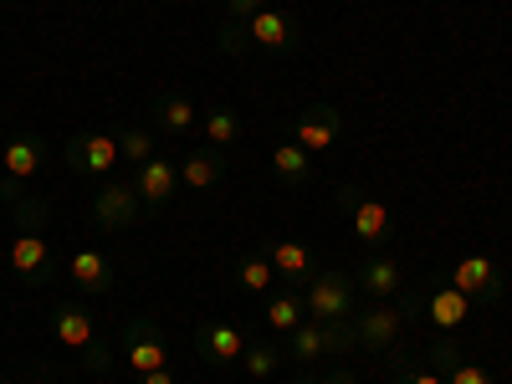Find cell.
<instances>
[{
	"mask_svg": "<svg viewBox=\"0 0 512 384\" xmlns=\"http://www.w3.org/2000/svg\"><path fill=\"white\" fill-rule=\"evenodd\" d=\"M287 338V359L297 364H318V359H344L359 349V338H354V318H338V323H318V318H303Z\"/></svg>",
	"mask_w": 512,
	"mask_h": 384,
	"instance_id": "cell-1",
	"label": "cell"
},
{
	"mask_svg": "<svg viewBox=\"0 0 512 384\" xmlns=\"http://www.w3.org/2000/svg\"><path fill=\"white\" fill-rule=\"evenodd\" d=\"M420 313V292H405V303H369L364 313H354V338H359V349L369 354H395L400 344V333H405V318Z\"/></svg>",
	"mask_w": 512,
	"mask_h": 384,
	"instance_id": "cell-2",
	"label": "cell"
},
{
	"mask_svg": "<svg viewBox=\"0 0 512 384\" xmlns=\"http://www.w3.org/2000/svg\"><path fill=\"white\" fill-rule=\"evenodd\" d=\"M338 210L349 216L354 236H359L369 251H384V246H390V236H395V226H390V210H384L374 195H364L359 185H338Z\"/></svg>",
	"mask_w": 512,
	"mask_h": 384,
	"instance_id": "cell-3",
	"label": "cell"
},
{
	"mask_svg": "<svg viewBox=\"0 0 512 384\" xmlns=\"http://www.w3.org/2000/svg\"><path fill=\"white\" fill-rule=\"evenodd\" d=\"M303 303H308V318H318V323L354 318V277H344L338 267H318V272L308 277Z\"/></svg>",
	"mask_w": 512,
	"mask_h": 384,
	"instance_id": "cell-4",
	"label": "cell"
},
{
	"mask_svg": "<svg viewBox=\"0 0 512 384\" xmlns=\"http://www.w3.org/2000/svg\"><path fill=\"white\" fill-rule=\"evenodd\" d=\"M62 159L72 175H88V180H108L113 169L123 164L118 154V134H103V128H93V134H72L62 144Z\"/></svg>",
	"mask_w": 512,
	"mask_h": 384,
	"instance_id": "cell-5",
	"label": "cell"
},
{
	"mask_svg": "<svg viewBox=\"0 0 512 384\" xmlns=\"http://www.w3.org/2000/svg\"><path fill=\"white\" fill-rule=\"evenodd\" d=\"M139 216H144V200H139L134 180H103V185L93 190V226H103V231H128Z\"/></svg>",
	"mask_w": 512,
	"mask_h": 384,
	"instance_id": "cell-6",
	"label": "cell"
},
{
	"mask_svg": "<svg viewBox=\"0 0 512 384\" xmlns=\"http://www.w3.org/2000/svg\"><path fill=\"white\" fill-rule=\"evenodd\" d=\"M123 359L134 364V374H154L169 369V344L154 318H128L123 323Z\"/></svg>",
	"mask_w": 512,
	"mask_h": 384,
	"instance_id": "cell-7",
	"label": "cell"
},
{
	"mask_svg": "<svg viewBox=\"0 0 512 384\" xmlns=\"http://www.w3.org/2000/svg\"><path fill=\"white\" fill-rule=\"evenodd\" d=\"M11 272L26 282V287H41V282H52L57 272V256H52V241L41 236V231H16L11 236Z\"/></svg>",
	"mask_w": 512,
	"mask_h": 384,
	"instance_id": "cell-8",
	"label": "cell"
},
{
	"mask_svg": "<svg viewBox=\"0 0 512 384\" xmlns=\"http://www.w3.org/2000/svg\"><path fill=\"white\" fill-rule=\"evenodd\" d=\"M246 328H236V323H200L195 328V354L210 364V369H231V364H241V354H246Z\"/></svg>",
	"mask_w": 512,
	"mask_h": 384,
	"instance_id": "cell-9",
	"label": "cell"
},
{
	"mask_svg": "<svg viewBox=\"0 0 512 384\" xmlns=\"http://www.w3.org/2000/svg\"><path fill=\"white\" fill-rule=\"evenodd\" d=\"M451 287L466 292L472 303H502V292H507L502 272L487 262V256H461V262L451 267Z\"/></svg>",
	"mask_w": 512,
	"mask_h": 384,
	"instance_id": "cell-10",
	"label": "cell"
},
{
	"mask_svg": "<svg viewBox=\"0 0 512 384\" xmlns=\"http://www.w3.org/2000/svg\"><path fill=\"white\" fill-rule=\"evenodd\" d=\"M134 190H139L144 210L169 205V200H175V190H180V164H175V159H164V154L144 159V164L134 169Z\"/></svg>",
	"mask_w": 512,
	"mask_h": 384,
	"instance_id": "cell-11",
	"label": "cell"
},
{
	"mask_svg": "<svg viewBox=\"0 0 512 384\" xmlns=\"http://www.w3.org/2000/svg\"><path fill=\"white\" fill-rule=\"evenodd\" d=\"M338 128H344V118H338L333 103H308L297 113V139L292 144H303L308 154H328L338 144Z\"/></svg>",
	"mask_w": 512,
	"mask_h": 384,
	"instance_id": "cell-12",
	"label": "cell"
},
{
	"mask_svg": "<svg viewBox=\"0 0 512 384\" xmlns=\"http://www.w3.org/2000/svg\"><path fill=\"white\" fill-rule=\"evenodd\" d=\"M47 159H52V149H47V139H41V134H11L6 149H0V169H6L16 185L36 180Z\"/></svg>",
	"mask_w": 512,
	"mask_h": 384,
	"instance_id": "cell-13",
	"label": "cell"
},
{
	"mask_svg": "<svg viewBox=\"0 0 512 384\" xmlns=\"http://www.w3.org/2000/svg\"><path fill=\"white\" fill-rule=\"evenodd\" d=\"M246 41L251 47H262V52H292L297 41H303V31H297V21L292 16H282V11H272V6H262L251 21H246Z\"/></svg>",
	"mask_w": 512,
	"mask_h": 384,
	"instance_id": "cell-14",
	"label": "cell"
},
{
	"mask_svg": "<svg viewBox=\"0 0 512 384\" xmlns=\"http://www.w3.org/2000/svg\"><path fill=\"white\" fill-rule=\"evenodd\" d=\"M354 287H364L374 303H390V297L405 292V272H400V262H395L390 251H369L364 267H359V277H354Z\"/></svg>",
	"mask_w": 512,
	"mask_h": 384,
	"instance_id": "cell-15",
	"label": "cell"
},
{
	"mask_svg": "<svg viewBox=\"0 0 512 384\" xmlns=\"http://www.w3.org/2000/svg\"><path fill=\"white\" fill-rule=\"evenodd\" d=\"M67 277L77 282L82 297H103V292H113V282H118V272H113L108 256H103V251H88V246L67 256Z\"/></svg>",
	"mask_w": 512,
	"mask_h": 384,
	"instance_id": "cell-16",
	"label": "cell"
},
{
	"mask_svg": "<svg viewBox=\"0 0 512 384\" xmlns=\"http://www.w3.org/2000/svg\"><path fill=\"white\" fill-rule=\"evenodd\" d=\"M52 338L62 349H72V354H82V349H93L98 344V328H93V313L82 308V303H62L57 313H52Z\"/></svg>",
	"mask_w": 512,
	"mask_h": 384,
	"instance_id": "cell-17",
	"label": "cell"
},
{
	"mask_svg": "<svg viewBox=\"0 0 512 384\" xmlns=\"http://www.w3.org/2000/svg\"><path fill=\"white\" fill-rule=\"evenodd\" d=\"M425 318H431L441 333H456L466 318H472V297L456 292L451 282L446 287H431V292H425Z\"/></svg>",
	"mask_w": 512,
	"mask_h": 384,
	"instance_id": "cell-18",
	"label": "cell"
},
{
	"mask_svg": "<svg viewBox=\"0 0 512 384\" xmlns=\"http://www.w3.org/2000/svg\"><path fill=\"white\" fill-rule=\"evenodd\" d=\"M262 251H267V262L277 267V282H287V287L308 282V277L318 272V267H313V251H308L303 241H267Z\"/></svg>",
	"mask_w": 512,
	"mask_h": 384,
	"instance_id": "cell-19",
	"label": "cell"
},
{
	"mask_svg": "<svg viewBox=\"0 0 512 384\" xmlns=\"http://www.w3.org/2000/svg\"><path fill=\"white\" fill-rule=\"evenodd\" d=\"M226 180V149H190L180 159V185L185 190H210Z\"/></svg>",
	"mask_w": 512,
	"mask_h": 384,
	"instance_id": "cell-20",
	"label": "cell"
},
{
	"mask_svg": "<svg viewBox=\"0 0 512 384\" xmlns=\"http://www.w3.org/2000/svg\"><path fill=\"white\" fill-rule=\"evenodd\" d=\"M262 318H267V328H272V333H292L297 323L308 318V303L297 297V287H277V292H267Z\"/></svg>",
	"mask_w": 512,
	"mask_h": 384,
	"instance_id": "cell-21",
	"label": "cell"
},
{
	"mask_svg": "<svg viewBox=\"0 0 512 384\" xmlns=\"http://www.w3.org/2000/svg\"><path fill=\"white\" fill-rule=\"evenodd\" d=\"M154 123L164 128L169 139H180V134H190V128L200 123V113H195V103H190L185 93H164V98L154 103Z\"/></svg>",
	"mask_w": 512,
	"mask_h": 384,
	"instance_id": "cell-22",
	"label": "cell"
},
{
	"mask_svg": "<svg viewBox=\"0 0 512 384\" xmlns=\"http://www.w3.org/2000/svg\"><path fill=\"white\" fill-rule=\"evenodd\" d=\"M236 287L241 292H256V297L277 292V267L267 262V251H246L241 256V262H236Z\"/></svg>",
	"mask_w": 512,
	"mask_h": 384,
	"instance_id": "cell-23",
	"label": "cell"
},
{
	"mask_svg": "<svg viewBox=\"0 0 512 384\" xmlns=\"http://www.w3.org/2000/svg\"><path fill=\"white\" fill-rule=\"evenodd\" d=\"M272 169H277L282 185L297 190V185L313 180V154H308L303 144H277V149H272Z\"/></svg>",
	"mask_w": 512,
	"mask_h": 384,
	"instance_id": "cell-24",
	"label": "cell"
},
{
	"mask_svg": "<svg viewBox=\"0 0 512 384\" xmlns=\"http://www.w3.org/2000/svg\"><path fill=\"white\" fill-rule=\"evenodd\" d=\"M390 384H446V374L425 354H390Z\"/></svg>",
	"mask_w": 512,
	"mask_h": 384,
	"instance_id": "cell-25",
	"label": "cell"
},
{
	"mask_svg": "<svg viewBox=\"0 0 512 384\" xmlns=\"http://www.w3.org/2000/svg\"><path fill=\"white\" fill-rule=\"evenodd\" d=\"M200 128H205V139H210V149H231L236 139H241V113L236 108H210V113H200Z\"/></svg>",
	"mask_w": 512,
	"mask_h": 384,
	"instance_id": "cell-26",
	"label": "cell"
},
{
	"mask_svg": "<svg viewBox=\"0 0 512 384\" xmlns=\"http://www.w3.org/2000/svg\"><path fill=\"white\" fill-rule=\"evenodd\" d=\"M6 205H11V216H16V226H21V231H47V221H52L47 200H36V195H21V190H16Z\"/></svg>",
	"mask_w": 512,
	"mask_h": 384,
	"instance_id": "cell-27",
	"label": "cell"
},
{
	"mask_svg": "<svg viewBox=\"0 0 512 384\" xmlns=\"http://www.w3.org/2000/svg\"><path fill=\"white\" fill-rule=\"evenodd\" d=\"M118 154L139 169L144 159H154V134H149V128H123V134H118Z\"/></svg>",
	"mask_w": 512,
	"mask_h": 384,
	"instance_id": "cell-28",
	"label": "cell"
},
{
	"mask_svg": "<svg viewBox=\"0 0 512 384\" xmlns=\"http://www.w3.org/2000/svg\"><path fill=\"white\" fill-rule=\"evenodd\" d=\"M277 364H282V354H277L272 344H246V354H241V369H246L251 379H272Z\"/></svg>",
	"mask_w": 512,
	"mask_h": 384,
	"instance_id": "cell-29",
	"label": "cell"
},
{
	"mask_svg": "<svg viewBox=\"0 0 512 384\" xmlns=\"http://www.w3.org/2000/svg\"><path fill=\"white\" fill-rule=\"evenodd\" d=\"M441 374H446V384H497V374H492V369L472 364V359H466V354H461L456 364H446Z\"/></svg>",
	"mask_w": 512,
	"mask_h": 384,
	"instance_id": "cell-30",
	"label": "cell"
},
{
	"mask_svg": "<svg viewBox=\"0 0 512 384\" xmlns=\"http://www.w3.org/2000/svg\"><path fill=\"white\" fill-rule=\"evenodd\" d=\"M77 364L88 369V374H113V354H108V344H103V338H98L93 349H82V354H77Z\"/></svg>",
	"mask_w": 512,
	"mask_h": 384,
	"instance_id": "cell-31",
	"label": "cell"
},
{
	"mask_svg": "<svg viewBox=\"0 0 512 384\" xmlns=\"http://www.w3.org/2000/svg\"><path fill=\"white\" fill-rule=\"evenodd\" d=\"M226 6H231V21H241V26H246L256 11H262V0H226Z\"/></svg>",
	"mask_w": 512,
	"mask_h": 384,
	"instance_id": "cell-32",
	"label": "cell"
},
{
	"mask_svg": "<svg viewBox=\"0 0 512 384\" xmlns=\"http://www.w3.org/2000/svg\"><path fill=\"white\" fill-rule=\"evenodd\" d=\"M139 384H180V379H175V364H169V369H154V374H139Z\"/></svg>",
	"mask_w": 512,
	"mask_h": 384,
	"instance_id": "cell-33",
	"label": "cell"
},
{
	"mask_svg": "<svg viewBox=\"0 0 512 384\" xmlns=\"http://www.w3.org/2000/svg\"><path fill=\"white\" fill-rule=\"evenodd\" d=\"M323 384H359L349 369H338V374H323Z\"/></svg>",
	"mask_w": 512,
	"mask_h": 384,
	"instance_id": "cell-34",
	"label": "cell"
},
{
	"mask_svg": "<svg viewBox=\"0 0 512 384\" xmlns=\"http://www.w3.org/2000/svg\"><path fill=\"white\" fill-rule=\"evenodd\" d=\"M11 195H16V180L6 175V169H0V200H11Z\"/></svg>",
	"mask_w": 512,
	"mask_h": 384,
	"instance_id": "cell-35",
	"label": "cell"
},
{
	"mask_svg": "<svg viewBox=\"0 0 512 384\" xmlns=\"http://www.w3.org/2000/svg\"><path fill=\"white\" fill-rule=\"evenodd\" d=\"M297 384H323V379H313V374H308V379H297Z\"/></svg>",
	"mask_w": 512,
	"mask_h": 384,
	"instance_id": "cell-36",
	"label": "cell"
},
{
	"mask_svg": "<svg viewBox=\"0 0 512 384\" xmlns=\"http://www.w3.org/2000/svg\"><path fill=\"white\" fill-rule=\"evenodd\" d=\"M0 384H11V379H6V374H0Z\"/></svg>",
	"mask_w": 512,
	"mask_h": 384,
	"instance_id": "cell-37",
	"label": "cell"
}]
</instances>
